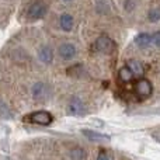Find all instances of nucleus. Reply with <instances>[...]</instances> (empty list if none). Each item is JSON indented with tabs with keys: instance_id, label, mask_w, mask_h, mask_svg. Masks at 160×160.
<instances>
[{
	"instance_id": "0eeeda50",
	"label": "nucleus",
	"mask_w": 160,
	"mask_h": 160,
	"mask_svg": "<svg viewBox=\"0 0 160 160\" xmlns=\"http://www.w3.org/2000/svg\"><path fill=\"white\" fill-rule=\"evenodd\" d=\"M58 53L63 61H72V59L76 56L78 51H76V47L73 44H70V42H65V44H62L61 47H59Z\"/></svg>"
},
{
	"instance_id": "423d86ee",
	"label": "nucleus",
	"mask_w": 160,
	"mask_h": 160,
	"mask_svg": "<svg viewBox=\"0 0 160 160\" xmlns=\"http://www.w3.org/2000/svg\"><path fill=\"white\" fill-rule=\"evenodd\" d=\"M152 91H153V86L152 83L149 82L148 79L142 78L141 80H138L135 84V93L138 94L141 98H148V97L152 96Z\"/></svg>"
},
{
	"instance_id": "6e6552de",
	"label": "nucleus",
	"mask_w": 160,
	"mask_h": 160,
	"mask_svg": "<svg viewBox=\"0 0 160 160\" xmlns=\"http://www.w3.org/2000/svg\"><path fill=\"white\" fill-rule=\"evenodd\" d=\"M82 133L88 139L90 142H110V136L104 135V133H100L97 131H91V129H82Z\"/></svg>"
},
{
	"instance_id": "9d476101",
	"label": "nucleus",
	"mask_w": 160,
	"mask_h": 160,
	"mask_svg": "<svg viewBox=\"0 0 160 160\" xmlns=\"http://www.w3.org/2000/svg\"><path fill=\"white\" fill-rule=\"evenodd\" d=\"M135 44L139 49H148L152 45V35L148 32H141L135 37Z\"/></svg>"
},
{
	"instance_id": "20e7f679",
	"label": "nucleus",
	"mask_w": 160,
	"mask_h": 160,
	"mask_svg": "<svg viewBox=\"0 0 160 160\" xmlns=\"http://www.w3.org/2000/svg\"><path fill=\"white\" fill-rule=\"evenodd\" d=\"M25 121L34 122L38 125H49L53 121V117L48 111H35V112L25 117Z\"/></svg>"
},
{
	"instance_id": "9b49d317",
	"label": "nucleus",
	"mask_w": 160,
	"mask_h": 160,
	"mask_svg": "<svg viewBox=\"0 0 160 160\" xmlns=\"http://www.w3.org/2000/svg\"><path fill=\"white\" fill-rule=\"evenodd\" d=\"M59 25L63 31H72L73 25H75V20L70 14L63 13L61 17H59Z\"/></svg>"
},
{
	"instance_id": "f8f14e48",
	"label": "nucleus",
	"mask_w": 160,
	"mask_h": 160,
	"mask_svg": "<svg viewBox=\"0 0 160 160\" xmlns=\"http://www.w3.org/2000/svg\"><path fill=\"white\" fill-rule=\"evenodd\" d=\"M128 68H129L131 72L133 73V76H142L145 73L143 63H142L141 61H136V59H131V61H128Z\"/></svg>"
},
{
	"instance_id": "f03ea898",
	"label": "nucleus",
	"mask_w": 160,
	"mask_h": 160,
	"mask_svg": "<svg viewBox=\"0 0 160 160\" xmlns=\"http://www.w3.org/2000/svg\"><path fill=\"white\" fill-rule=\"evenodd\" d=\"M47 11H48V6L45 4L44 2L38 0V2H34L30 6L27 16L31 21H37V20L44 18L45 14H47Z\"/></svg>"
},
{
	"instance_id": "7ed1b4c3",
	"label": "nucleus",
	"mask_w": 160,
	"mask_h": 160,
	"mask_svg": "<svg viewBox=\"0 0 160 160\" xmlns=\"http://www.w3.org/2000/svg\"><path fill=\"white\" fill-rule=\"evenodd\" d=\"M114 48H115V44L108 35H100L93 44V49L96 52H101V53L111 52Z\"/></svg>"
},
{
	"instance_id": "dca6fc26",
	"label": "nucleus",
	"mask_w": 160,
	"mask_h": 160,
	"mask_svg": "<svg viewBox=\"0 0 160 160\" xmlns=\"http://www.w3.org/2000/svg\"><path fill=\"white\" fill-rule=\"evenodd\" d=\"M148 18L150 22H158L160 21V7H153L148 13Z\"/></svg>"
},
{
	"instance_id": "6ab92c4d",
	"label": "nucleus",
	"mask_w": 160,
	"mask_h": 160,
	"mask_svg": "<svg viewBox=\"0 0 160 160\" xmlns=\"http://www.w3.org/2000/svg\"><path fill=\"white\" fill-rule=\"evenodd\" d=\"M133 7H135V0H127L125 2V10L127 11L133 10Z\"/></svg>"
},
{
	"instance_id": "f3484780",
	"label": "nucleus",
	"mask_w": 160,
	"mask_h": 160,
	"mask_svg": "<svg viewBox=\"0 0 160 160\" xmlns=\"http://www.w3.org/2000/svg\"><path fill=\"white\" fill-rule=\"evenodd\" d=\"M97 160H112V155H111L108 150H100Z\"/></svg>"
},
{
	"instance_id": "ddd939ff",
	"label": "nucleus",
	"mask_w": 160,
	"mask_h": 160,
	"mask_svg": "<svg viewBox=\"0 0 160 160\" xmlns=\"http://www.w3.org/2000/svg\"><path fill=\"white\" fill-rule=\"evenodd\" d=\"M0 118L2 119H11L13 118V112H11L8 105L6 104L3 100H0Z\"/></svg>"
},
{
	"instance_id": "4468645a",
	"label": "nucleus",
	"mask_w": 160,
	"mask_h": 160,
	"mask_svg": "<svg viewBox=\"0 0 160 160\" xmlns=\"http://www.w3.org/2000/svg\"><path fill=\"white\" fill-rule=\"evenodd\" d=\"M118 75H119V79H121L122 82H125V83L131 82V80L133 79V73L131 72V69L128 66L121 68V69H119V72H118Z\"/></svg>"
},
{
	"instance_id": "a211bd4d",
	"label": "nucleus",
	"mask_w": 160,
	"mask_h": 160,
	"mask_svg": "<svg viewBox=\"0 0 160 160\" xmlns=\"http://www.w3.org/2000/svg\"><path fill=\"white\" fill-rule=\"evenodd\" d=\"M152 44L160 49V31H156L152 34Z\"/></svg>"
},
{
	"instance_id": "f257e3e1",
	"label": "nucleus",
	"mask_w": 160,
	"mask_h": 160,
	"mask_svg": "<svg viewBox=\"0 0 160 160\" xmlns=\"http://www.w3.org/2000/svg\"><path fill=\"white\" fill-rule=\"evenodd\" d=\"M31 96L37 101H44L51 96V86L44 82H37L31 87Z\"/></svg>"
},
{
	"instance_id": "1a4fd4ad",
	"label": "nucleus",
	"mask_w": 160,
	"mask_h": 160,
	"mask_svg": "<svg viewBox=\"0 0 160 160\" xmlns=\"http://www.w3.org/2000/svg\"><path fill=\"white\" fill-rule=\"evenodd\" d=\"M38 58L42 63L49 65L51 62L53 61V51L49 45H42L38 49Z\"/></svg>"
},
{
	"instance_id": "39448f33",
	"label": "nucleus",
	"mask_w": 160,
	"mask_h": 160,
	"mask_svg": "<svg viewBox=\"0 0 160 160\" xmlns=\"http://www.w3.org/2000/svg\"><path fill=\"white\" fill-rule=\"evenodd\" d=\"M68 112L70 115H75V117H82L86 114V105L83 102V100L80 97H72L68 104Z\"/></svg>"
},
{
	"instance_id": "aec40b11",
	"label": "nucleus",
	"mask_w": 160,
	"mask_h": 160,
	"mask_svg": "<svg viewBox=\"0 0 160 160\" xmlns=\"http://www.w3.org/2000/svg\"><path fill=\"white\" fill-rule=\"evenodd\" d=\"M152 136H153V138H155V139H156V141H158V142H159V143H160V133H158V132H155V133H152Z\"/></svg>"
},
{
	"instance_id": "412c9836",
	"label": "nucleus",
	"mask_w": 160,
	"mask_h": 160,
	"mask_svg": "<svg viewBox=\"0 0 160 160\" xmlns=\"http://www.w3.org/2000/svg\"><path fill=\"white\" fill-rule=\"evenodd\" d=\"M93 124H94V125H100V127H101L102 122H101V121H93Z\"/></svg>"
},
{
	"instance_id": "5701e85b",
	"label": "nucleus",
	"mask_w": 160,
	"mask_h": 160,
	"mask_svg": "<svg viewBox=\"0 0 160 160\" xmlns=\"http://www.w3.org/2000/svg\"><path fill=\"white\" fill-rule=\"evenodd\" d=\"M4 160H10V159H8V158H6V159H4Z\"/></svg>"
},
{
	"instance_id": "2eb2a0df",
	"label": "nucleus",
	"mask_w": 160,
	"mask_h": 160,
	"mask_svg": "<svg viewBox=\"0 0 160 160\" xmlns=\"http://www.w3.org/2000/svg\"><path fill=\"white\" fill-rule=\"evenodd\" d=\"M70 158L72 160H86V152L83 148H73L72 150H70Z\"/></svg>"
},
{
	"instance_id": "4be33fe9",
	"label": "nucleus",
	"mask_w": 160,
	"mask_h": 160,
	"mask_svg": "<svg viewBox=\"0 0 160 160\" xmlns=\"http://www.w3.org/2000/svg\"><path fill=\"white\" fill-rule=\"evenodd\" d=\"M63 2H70V0H63Z\"/></svg>"
}]
</instances>
